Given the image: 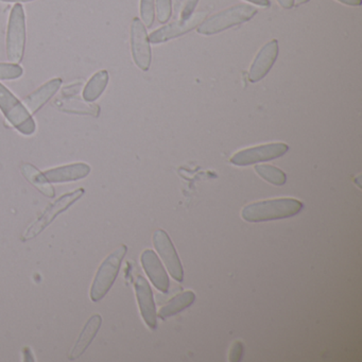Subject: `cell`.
<instances>
[{
  "mask_svg": "<svg viewBox=\"0 0 362 362\" xmlns=\"http://www.w3.org/2000/svg\"><path fill=\"white\" fill-rule=\"evenodd\" d=\"M304 204L291 198L258 201L247 205L241 211V217L247 222H266L293 217L302 211Z\"/></svg>",
  "mask_w": 362,
  "mask_h": 362,
  "instance_id": "6da1fadb",
  "label": "cell"
},
{
  "mask_svg": "<svg viewBox=\"0 0 362 362\" xmlns=\"http://www.w3.org/2000/svg\"><path fill=\"white\" fill-rule=\"evenodd\" d=\"M256 14H257V9L252 6H234L205 20L202 24L197 27V31L199 35H217L232 27L249 22Z\"/></svg>",
  "mask_w": 362,
  "mask_h": 362,
  "instance_id": "7a4b0ae2",
  "label": "cell"
},
{
  "mask_svg": "<svg viewBox=\"0 0 362 362\" xmlns=\"http://www.w3.org/2000/svg\"><path fill=\"white\" fill-rule=\"evenodd\" d=\"M0 111L3 112L10 124L22 134H35L37 124L30 112L21 103L13 93L10 92L4 84L0 83Z\"/></svg>",
  "mask_w": 362,
  "mask_h": 362,
  "instance_id": "3957f363",
  "label": "cell"
},
{
  "mask_svg": "<svg viewBox=\"0 0 362 362\" xmlns=\"http://www.w3.org/2000/svg\"><path fill=\"white\" fill-rule=\"evenodd\" d=\"M128 247L127 245H120L119 247L112 252L105 262L99 267L98 272L95 276L94 283L90 288V298L93 302H98L105 298L109 292L117 277L122 266V259L126 256Z\"/></svg>",
  "mask_w": 362,
  "mask_h": 362,
  "instance_id": "277c9868",
  "label": "cell"
},
{
  "mask_svg": "<svg viewBox=\"0 0 362 362\" xmlns=\"http://www.w3.org/2000/svg\"><path fill=\"white\" fill-rule=\"evenodd\" d=\"M26 47V18L24 8L16 4L8 23L7 56L11 62H22Z\"/></svg>",
  "mask_w": 362,
  "mask_h": 362,
  "instance_id": "5b68a950",
  "label": "cell"
},
{
  "mask_svg": "<svg viewBox=\"0 0 362 362\" xmlns=\"http://www.w3.org/2000/svg\"><path fill=\"white\" fill-rule=\"evenodd\" d=\"M83 194V188H79V189L75 190V192L64 194V196L61 197L58 200L52 203L45 209L43 215L25 230L24 235H23V240H30V239L35 238L37 235L41 234L61 213L66 211L76 201L79 200Z\"/></svg>",
  "mask_w": 362,
  "mask_h": 362,
  "instance_id": "8992f818",
  "label": "cell"
},
{
  "mask_svg": "<svg viewBox=\"0 0 362 362\" xmlns=\"http://www.w3.org/2000/svg\"><path fill=\"white\" fill-rule=\"evenodd\" d=\"M289 147L284 143L266 144L253 148L241 150L230 158V163L235 166H250L258 163L268 162L281 158L287 153Z\"/></svg>",
  "mask_w": 362,
  "mask_h": 362,
  "instance_id": "52a82bcc",
  "label": "cell"
},
{
  "mask_svg": "<svg viewBox=\"0 0 362 362\" xmlns=\"http://www.w3.org/2000/svg\"><path fill=\"white\" fill-rule=\"evenodd\" d=\"M131 49L136 66L141 71H149L152 61L151 46L145 25L137 18L131 25Z\"/></svg>",
  "mask_w": 362,
  "mask_h": 362,
  "instance_id": "ba28073f",
  "label": "cell"
},
{
  "mask_svg": "<svg viewBox=\"0 0 362 362\" xmlns=\"http://www.w3.org/2000/svg\"><path fill=\"white\" fill-rule=\"evenodd\" d=\"M206 16L207 12H198L192 14L187 20H180L171 23L152 33L149 37V42L152 44H162L182 37L202 24L206 20Z\"/></svg>",
  "mask_w": 362,
  "mask_h": 362,
  "instance_id": "9c48e42d",
  "label": "cell"
},
{
  "mask_svg": "<svg viewBox=\"0 0 362 362\" xmlns=\"http://www.w3.org/2000/svg\"><path fill=\"white\" fill-rule=\"evenodd\" d=\"M153 245L162 259L164 260L171 276L175 281H183L184 272L181 260L177 256L175 247H173V241L169 238L168 234L165 230H156L153 233Z\"/></svg>",
  "mask_w": 362,
  "mask_h": 362,
  "instance_id": "30bf717a",
  "label": "cell"
},
{
  "mask_svg": "<svg viewBox=\"0 0 362 362\" xmlns=\"http://www.w3.org/2000/svg\"><path fill=\"white\" fill-rule=\"evenodd\" d=\"M279 57V42L276 40L267 43L256 54L249 71V81L257 83L262 81L274 65Z\"/></svg>",
  "mask_w": 362,
  "mask_h": 362,
  "instance_id": "8fae6325",
  "label": "cell"
},
{
  "mask_svg": "<svg viewBox=\"0 0 362 362\" xmlns=\"http://www.w3.org/2000/svg\"><path fill=\"white\" fill-rule=\"evenodd\" d=\"M135 292H136L139 310H141L146 324L151 329H156L158 327V320H156V305H154L153 294H152L149 283L143 276H137L136 281H135Z\"/></svg>",
  "mask_w": 362,
  "mask_h": 362,
  "instance_id": "7c38bea8",
  "label": "cell"
},
{
  "mask_svg": "<svg viewBox=\"0 0 362 362\" xmlns=\"http://www.w3.org/2000/svg\"><path fill=\"white\" fill-rule=\"evenodd\" d=\"M141 262L156 289L162 292L168 291L169 277L158 255L152 250H146L141 254Z\"/></svg>",
  "mask_w": 362,
  "mask_h": 362,
  "instance_id": "4fadbf2b",
  "label": "cell"
},
{
  "mask_svg": "<svg viewBox=\"0 0 362 362\" xmlns=\"http://www.w3.org/2000/svg\"><path fill=\"white\" fill-rule=\"evenodd\" d=\"M90 173V167L86 163H76L58 168L49 169L44 173L50 183H66V182L78 181L88 177Z\"/></svg>",
  "mask_w": 362,
  "mask_h": 362,
  "instance_id": "5bb4252c",
  "label": "cell"
},
{
  "mask_svg": "<svg viewBox=\"0 0 362 362\" xmlns=\"http://www.w3.org/2000/svg\"><path fill=\"white\" fill-rule=\"evenodd\" d=\"M61 86H62L61 78H54V79L46 82L41 88H37L24 99L25 107L30 113H37L58 93Z\"/></svg>",
  "mask_w": 362,
  "mask_h": 362,
  "instance_id": "9a60e30c",
  "label": "cell"
},
{
  "mask_svg": "<svg viewBox=\"0 0 362 362\" xmlns=\"http://www.w3.org/2000/svg\"><path fill=\"white\" fill-rule=\"evenodd\" d=\"M101 323H103V319L99 315H94L88 320V323L86 324L83 330H82L81 334L78 338L75 346L73 347V351H71L69 357V359L75 360L83 355L84 351L90 346V343L96 337Z\"/></svg>",
  "mask_w": 362,
  "mask_h": 362,
  "instance_id": "2e32d148",
  "label": "cell"
},
{
  "mask_svg": "<svg viewBox=\"0 0 362 362\" xmlns=\"http://www.w3.org/2000/svg\"><path fill=\"white\" fill-rule=\"evenodd\" d=\"M21 171H22L23 175L37 188V190L42 192V194H45L48 198H54V187L50 185L49 182L46 179L44 173H42L39 169L35 168L33 165L22 164L21 166Z\"/></svg>",
  "mask_w": 362,
  "mask_h": 362,
  "instance_id": "e0dca14e",
  "label": "cell"
},
{
  "mask_svg": "<svg viewBox=\"0 0 362 362\" xmlns=\"http://www.w3.org/2000/svg\"><path fill=\"white\" fill-rule=\"evenodd\" d=\"M196 300V294L192 291H184L171 298L167 304H165L158 311V317L162 319L173 317L177 313H181L184 309L189 307Z\"/></svg>",
  "mask_w": 362,
  "mask_h": 362,
  "instance_id": "ac0fdd59",
  "label": "cell"
},
{
  "mask_svg": "<svg viewBox=\"0 0 362 362\" xmlns=\"http://www.w3.org/2000/svg\"><path fill=\"white\" fill-rule=\"evenodd\" d=\"M109 73L105 71V69L95 74V75L90 78L88 84H86V88H84V100L88 101V103H94V101H96L97 99L103 94L105 88H107V84H109Z\"/></svg>",
  "mask_w": 362,
  "mask_h": 362,
  "instance_id": "d6986e66",
  "label": "cell"
},
{
  "mask_svg": "<svg viewBox=\"0 0 362 362\" xmlns=\"http://www.w3.org/2000/svg\"><path fill=\"white\" fill-rule=\"evenodd\" d=\"M254 169L260 177L273 185L281 186L287 182L286 173L272 165H257Z\"/></svg>",
  "mask_w": 362,
  "mask_h": 362,
  "instance_id": "ffe728a7",
  "label": "cell"
},
{
  "mask_svg": "<svg viewBox=\"0 0 362 362\" xmlns=\"http://www.w3.org/2000/svg\"><path fill=\"white\" fill-rule=\"evenodd\" d=\"M141 16L143 24L151 28L156 18V0H141Z\"/></svg>",
  "mask_w": 362,
  "mask_h": 362,
  "instance_id": "44dd1931",
  "label": "cell"
},
{
  "mask_svg": "<svg viewBox=\"0 0 362 362\" xmlns=\"http://www.w3.org/2000/svg\"><path fill=\"white\" fill-rule=\"evenodd\" d=\"M156 7L158 23L167 24L173 16V0H156Z\"/></svg>",
  "mask_w": 362,
  "mask_h": 362,
  "instance_id": "7402d4cb",
  "label": "cell"
},
{
  "mask_svg": "<svg viewBox=\"0 0 362 362\" xmlns=\"http://www.w3.org/2000/svg\"><path fill=\"white\" fill-rule=\"evenodd\" d=\"M22 67L18 64H8V63H0V80H16L22 77Z\"/></svg>",
  "mask_w": 362,
  "mask_h": 362,
  "instance_id": "603a6c76",
  "label": "cell"
},
{
  "mask_svg": "<svg viewBox=\"0 0 362 362\" xmlns=\"http://www.w3.org/2000/svg\"><path fill=\"white\" fill-rule=\"evenodd\" d=\"M243 351H245V346H243V342L236 341V342L233 343L232 347H230V355H228L230 361H240L243 359Z\"/></svg>",
  "mask_w": 362,
  "mask_h": 362,
  "instance_id": "cb8c5ba5",
  "label": "cell"
},
{
  "mask_svg": "<svg viewBox=\"0 0 362 362\" xmlns=\"http://www.w3.org/2000/svg\"><path fill=\"white\" fill-rule=\"evenodd\" d=\"M199 0H186L185 5L182 8L181 20H187L194 13V9H196L197 5H198Z\"/></svg>",
  "mask_w": 362,
  "mask_h": 362,
  "instance_id": "d4e9b609",
  "label": "cell"
},
{
  "mask_svg": "<svg viewBox=\"0 0 362 362\" xmlns=\"http://www.w3.org/2000/svg\"><path fill=\"white\" fill-rule=\"evenodd\" d=\"M185 0H173V8H175V18H177L181 13L182 8L184 6Z\"/></svg>",
  "mask_w": 362,
  "mask_h": 362,
  "instance_id": "484cf974",
  "label": "cell"
},
{
  "mask_svg": "<svg viewBox=\"0 0 362 362\" xmlns=\"http://www.w3.org/2000/svg\"><path fill=\"white\" fill-rule=\"evenodd\" d=\"M281 8L284 9H292L294 7V0H277Z\"/></svg>",
  "mask_w": 362,
  "mask_h": 362,
  "instance_id": "4316f807",
  "label": "cell"
},
{
  "mask_svg": "<svg viewBox=\"0 0 362 362\" xmlns=\"http://www.w3.org/2000/svg\"><path fill=\"white\" fill-rule=\"evenodd\" d=\"M247 1L262 8H269L271 6L270 0H247Z\"/></svg>",
  "mask_w": 362,
  "mask_h": 362,
  "instance_id": "83f0119b",
  "label": "cell"
},
{
  "mask_svg": "<svg viewBox=\"0 0 362 362\" xmlns=\"http://www.w3.org/2000/svg\"><path fill=\"white\" fill-rule=\"evenodd\" d=\"M338 1L343 5L351 6V7H359L362 4V0H338Z\"/></svg>",
  "mask_w": 362,
  "mask_h": 362,
  "instance_id": "f1b7e54d",
  "label": "cell"
},
{
  "mask_svg": "<svg viewBox=\"0 0 362 362\" xmlns=\"http://www.w3.org/2000/svg\"><path fill=\"white\" fill-rule=\"evenodd\" d=\"M5 3H28V1H33V0H1Z\"/></svg>",
  "mask_w": 362,
  "mask_h": 362,
  "instance_id": "f546056e",
  "label": "cell"
},
{
  "mask_svg": "<svg viewBox=\"0 0 362 362\" xmlns=\"http://www.w3.org/2000/svg\"><path fill=\"white\" fill-rule=\"evenodd\" d=\"M309 0H294V5L300 6L304 5V4L308 3Z\"/></svg>",
  "mask_w": 362,
  "mask_h": 362,
  "instance_id": "4dcf8cb0",
  "label": "cell"
}]
</instances>
